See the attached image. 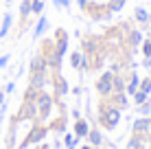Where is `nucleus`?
<instances>
[{
	"instance_id": "obj_11",
	"label": "nucleus",
	"mask_w": 151,
	"mask_h": 149,
	"mask_svg": "<svg viewBox=\"0 0 151 149\" xmlns=\"http://www.w3.org/2000/svg\"><path fill=\"white\" fill-rule=\"evenodd\" d=\"M53 81H55V90H57V96H61V94H66V92H68V83H66V79H64V77H61L59 73H55Z\"/></svg>"
},
{
	"instance_id": "obj_18",
	"label": "nucleus",
	"mask_w": 151,
	"mask_h": 149,
	"mask_svg": "<svg viewBox=\"0 0 151 149\" xmlns=\"http://www.w3.org/2000/svg\"><path fill=\"white\" fill-rule=\"evenodd\" d=\"M75 132H77V136L83 138V136H88V132H90V127H88V123L86 121H81V119H77V125H75Z\"/></svg>"
},
{
	"instance_id": "obj_29",
	"label": "nucleus",
	"mask_w": 151,
	"mask_h": 149,
	"mask_svg": "<svg viewBox=\"0 0 151 149\" xmlns=\"http://www.w3.org/2000/svg\"><path fill=\"white\" fill-rule=\"evenodd\" d=\"M15 88V83H7V88H4V94H9V92H13Z\"/></svg>"
},
{
	"instance_id": "obj_33",
	"label": "nucleus",
	"mask_w": 151,
	"mask_h": 149,
	"mask_svg": "<svg viewBox=\"0 0 151 149\" xmlns=\"http://www.w3.org/2000/svg\"><path fill=\"white\" fill-rule=\"evenodd\" d=\"M81 149H90V147H81Z\"/></svg>"
},
{
	"instance_id": "obj_32",
	"label": "nucleus",
	"mask_w": 151,
	"mask_h": 149,
	"mask_svg": "<svg viewBox=\"0 0 151 149\" xmlns=\"http://www.w3.org/2000/svg\"><path fill=\"white\" fill-rule=\"evenodd\" d=\"M4 2H13V0H4Z\"/></svg>"
},
{
	"instance_id": "obj_26",
	"label": "nucleus",
	"mask_w": 151,
	"mask_h": 149,
	"mask_svg": "<svg viewBox=\"0 0 151 149\" xmlns=\"http://www.w3.org/2000/svg\"><path fill=\"white\" fill-rule=\"evenodd\" d=\"M7 64H9V53H4V55H0V68H4Z\"/></svg>"
},
{
	"instance_id": "obj_8",
	"label": "nucleus",
	"mask_w": 151,
	"mask_h": 149,
	"mask_svg": "<svg viewBox=\"0 0 151 149\" xmlns=\"http://www.w3.org/2000/svg\"><path fill=\"white\" fill-rule=\"evenodd\" d=\"M138 88H140V77L136 75V70H129V79H127V86H125V92L134 94Z\"/></svg>"
},
{
	"instance_id": "obj_13",
	"label": "nucleus",
	"mask_w": 151,
	"mask_h": 149,
	"mask_svg": "<svg viewBox=\"0 0 151 149\" xmlns=\"http://www.w3.org/2000/svg\"><path fill=\"white\" fill-rule=\"evenodd\" d=\"M31 2H33V0H22V4H20V18H22V24H20V27H27V18L31 15Z\"/></svg>"
},
{
	"instance_id": "obj_14",
	"label": "nucleus",
	"mask_w": 151,
	"mask_h": 149,
	"mask_svg": "<svg viewBox=\"0 0 151 149\" xmlns=\"http://www.w3.org/2000/svg\"><path fill=\"white\" fill-rule=\"evenodd\" d=\"M46 29H48V18H46V15H40L37 24H35V31H33V37H42Z\"/></svg>"
},
{
	"instance_id": "obj_21",
	"label": "nucleus",
	"mask_w": 151,
	"mask_h": 149,
	"mask_svg": "<svg viewBox=\"0 0 151 149\" xmlns=\"http://www.w3.org/2000/svg\"><path fill=\"white\" fill-rule=\"evenodd\" d=\"M140 48H142V55H145V57H151V37H145L142 44H140Z\"/></svg>"
},
{
	"instance_id": "obj_4",
	"label": "nucleus",
	"mask_w": 151,
	"mask_h": 149,
	"mask_svg": "<svg viewBox=\"0 0 151 149\" xmlns=\"http://www.w3.org/2000/svg\"><path fill=\"white\" fill-rule=\"evenodd\" d=\"M125 46H129V48H138L140 44H142V40H145V35H142V31L140 29H129V31H125Z\"/></svg>"
},
{
	"instance_id": "obj_25",
	"label": "nucleus",
	"mask_w": 151,
	"mask_h": 149,
	"mask_svg": "<svg viewBox=\"0 0 151 149\" xmlns=\"http://www.w3.org/2000/svg\"><path fill=\"white\" fill-rule=\"evenodd\" d=\"M149 110H151V103H140V114H149Z\"/></svg>"
},
{
	"instance_id": "obj_12",
	"label": "nucleus",
	"mask_w": 151,
	"mask_h": 149,
	"mask_svg": "<svg viewBox=\"0 0 151 149\" xmlns=\"http://www.w3.org/2000/svg\"><path fill=\"white\" fill-rule=\"evenodd\" d=\"M11 22H13V15L11 13H4L2 22H0V37H7L9 31H11Z\"/></svg>"
},
{
	"instance_id": "obj_9",
	"label": "nucleus",
	"mask_w": 151,
	"mask_h": 149,
	"mask_svg": "<svg viewBox=\"0 0 151 149\" xmlns=\"http://www.w3.org/2000/svg\"><path fill=\"white\" fill-rule=\"evenodd\" d=\"M44 134H46V130H44V127H35V130H31V134L27 136V140L22 143V147L33 145V143H40L42 138H44Z\"/></svg>"
},
{
	"instance_id": "obj_20",
	"label": "nucleus",
	"mask_w": 151,
	"mask_h": 149,
	"mask_svg": "<svg viewBox=\"0 0 151 149\" xmlns=\"http://www.w3.org/2000/svg\"><path fill=\"white\" fill-rule=\"evenodd\" d=\"M134 101H136V105H140V103H145V101H147L149 99V94H147V92H142V90H136V92H134Z\"/></svg>"
},
{
	"instance_id": "obj_34",
	"label": "nucleus",
	"mask_w": 151,
	"mask_h": 149,
	"mask_svg": "<svg viewBox=\"0 0 151 149\" xmlns=\"http://www.w3.org/2000/svg\"><path fill=\"white\" fill-rule=\"evenodd\" d=\"M149 132H151V125H149Z\"/></svg>"
},
{
	"instance_id": "obj_31",
	"label": "nucleus",
	"mask_w": 151,
	"mask_h": 149,
	"mask_svg": "<svg viewBox=\"0 0 151 149\" xmlns=\"http://www.w3.org/2000/svg\"><path fill=\"white\" fill-rule=\"evenodd\" d=\"M40 149H48V147H46V145H44V147H40Z\"/></svg>"
},
{
	"instance_id": "obj_22",
	"label": "nucleus",
	"mask_w": 151,
	"mask_h": 149,
	"mask_svg": "<svg viewBox=\"0 0 151 149\" xmlns=\"http://www.w3.org/2000/svg\"><path fill=\"white\" fill-rule=\"evenodd\" d=\"M138 90H142V92H151V77H145V79H140V88Z\"/></svg>"
},
{
	"instance_id": "obj_1",
	"label": "nucleus",
	"mask_w": 151,
	"mask_h": 149,
	"mask_svg": "<svg viewBox=\"0 0 151 149\" xmlns=\"http://www.w3.org/2000/svg\"><path fill=\"white\" fill-rule=\"evenodd\" d=\"M99 121H101V125L105 130H114L116 123L121 121V110L112 103H103L101 110H99Z\"/></svg>"
},
{
	"instance_id": "obj_30",
	"label": "nucleus",
	"mask_w": 151,
	"mask_h": 149,
	"mask_svg": "<svg viewBox=\"0 0 151 149\" xmlns=\"http://www.w3.org/2000/svg\"><path fill=\"white\" fill-rule=\"evenodd\" d=\"M4 103V90H0V105Z\"/></svg>"
},
{
	"instance_id": "obj_17",
	"label": "nucleus",
	"mask_w": 151,
	"mask_h": 149,
	"mask_svg": "<svg viewBox=\"0 0 151 149\" xmlns=\"http://www.w3.org/2000/svg\"><path fill=\"white\" fill-rule=\"evenodd\" d=\"M149 125H151L149 119H138L134 123V132H136V134H145V132H149Z\"/></svg>"
},
{
	"instance_id": "obj_27",
	"label": "nucleus",
	"mask_w": 151,
	"mask_h": 149,
	"mask_svg": "<svg viewBox=\"0 0 151 149\" xmlns=\"http://www.w3.org/2000/svg\"><path fill=\"white\" fill-rule=\"evenodd\" d=\"M88 2H90V0H77V4H79V7L83 9V11H86V7H88Z\"/></svg>"
},
{
	"instance_id": "obj_28",
	"label": "nucleus",
	"mask_w": 151,
	"mask_h": 149,
	"mask_svg": "<svg viewBox=\"0 0 151 149\" xmlns=\"http://www.w3.org/2000/svg\"><path fill=\"white\" fill-rule=\"evenodd\" d=\"M142 66H145V68H149V70H151V57H145V59H142Z\"/></svg>"
},
{
	"instance_id": "obj_2",
	"label": "nucleus",
	"mask_w": 151,
	"mask_h": 149,
	"mask_svg": "<svg viewBox=\"0 0 151 149\" xmlns=\"http://www.w3.org/2000/svg\"><path fill=\"white\" fill-rule=\"evenodd\" d=\"M96 92L101 96H105V99L114 92V73H112V70H103V73L99 75V79H96Z\"/></svg>"
},
{
	"instance_id": "obj_5",
	"label": "nucleus",
	"mask_w": 151,
	"mask_h": 149,
	"mask_svg": "<svg viewBox=\"0 0 151 149\" xmlns=\"http://www.w3.org/2000/svg\"><path fill=\"white\" fill-rule=\"evenodd\" d=\"M29 70H31V75H33V73H44V70H48V66H46V59H44V55H42V53H35L33 57H31Z\"/></svg>"
},
{
	"instance_id": "obj_15",
	"label": "nucleus",
	"mask_w": 151,
	"mask_h": 149,
	"mask_svg": "<svg viewBox=\"0 0 151 149\" xmlns=\"http://www.w3.org/2000/svg\"><path fill=\"white\" fill-rule=\"evenodd\" d=\"M55 50L59 55H66V50H68V33L61 35V37H55Z\"/></svg>"
},
{
	"instance_id": "obj_6",
	"label": "nucleus",
	"mask_w": 151,
	"mask_h": 149,
	"mask_svg": "<svg viewBox=\"0 0 151 149\" xmlns=\"http://www.w3.org/2000/svg\"><path fill=\"white\" fill-rule=\"evenodd\" d=\"M46 81H48V70H44V73H33L29 79V86L35 90H42L46 86Z\"/></svg>"
},
{
	"instance_id": "obj_10",
	"label": "nucleus",
	"mask_w": 151,
	"mask_h": 149,
	"mask_svg": "<svg viewBox=\"0 0 151 149\" xmlns=\"http://www.w3.org/2000/svg\"><path fill=\"white\" fill-rule=\"evenodd\" d=\"M134 22L136 24H142V27H147L149 24V13L145 7H136L134 9Z\"/></svg>"
},
{
	"instance_id": "obj_16",
	"label": "nucleus",
	"mask_w": 151,
	"mask_h": 149,
	"mask_svg": "<svg viewBox=\"0 0 151 149\" xmlns=\"http://www.w3.org/2000/svg\"><path fill=\"white\" fill-rule=\"evenodd\" d=\"M125 2H127V0H107L105 2V9H107V13H118L121 11V9L125 7Z\"/></svg>"
},
{
	"instance_id": "obj_23",
	"label": "nucleus",
	"mask_w": 151,
	"mask_h": 149,
	"mask_svg": "<svg viewBox=\"0 0 151 149\" xmlns=\"http://www.w3.org/2000/svg\"><path fill=\"white\" fill-rule=\"evenodd\" d=\"M88 136H90V143H92V145H101V132L92 130V132H88Z\"/></svg>"
},
{
	"instance_id": "obj_3",
	"label": "nucleus",
	"mask_w": 151,
	"mask_h": 149,
	"mask_svg": "<svg viewBox=\"0 0 151 149\" xmlns=\"http://www.w3.org/2000/svg\"><path fill=\"white\" fill-rule=\"evenodd\" d=\"M101 48H103V40L99 35H86V37H81V53L83 55H96V53H101Z\"/></svg>"
},
{
	"instance_id": "obj_7",
	"label": "nucleus",
	"mask_w": 151,
	"mask_h": 149,
	"mask_svg": "<svg viewBox=\"0 0 151 149\" xmlns=\"http://www.w3.org/2000/svg\"><path fill=\"white\" fill-rule=\"evenodd\" d=\"M107 99H112L110 103H112V105H116L118 110H123V107H127V105H129V101H127V92H112Z\"/></svg>"
},
{
	"instance_id": "obj_24",
	"label": "nucleus",
	"mask_w": 151,
	"mask_h": 149,
	"mask_svg": "<svg viewBox=\"0 0 151 149\" xmlns=\"http://www.w3.org/2000/svg\"><path fill=\"white\" fill-rule=\"evenodd\" d=\"M53 4H55V7H66V9H68V4H70V0H53Z\"/></svg>"
},
{
	"instance_id": "obj_19",
	"label": "nucleus",
	"mask_w": 151,
	"mask_h": 149,
	"mask_svg": "<svg viewBox=\"0 0 151 149\" xmlns=\"http://www.w3.org/2000/svg\"><path fill=\"white\" fill-rule=\"evenodd\" d=\"M44 7H46L44 0H33V2H31V15H42Z\"/></svg>"
}]
</instances>
